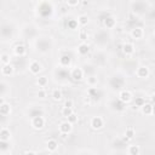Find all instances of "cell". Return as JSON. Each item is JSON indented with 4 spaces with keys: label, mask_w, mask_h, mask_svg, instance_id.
Returning a JSON list of instances; mask_svg holds the SVG:
<instances>
[{
    "label": "cell",
    "mask_w": 155,
    "mask_h": 155,
    "mask_svg": "<svg viewBox=\"0 0 155 155\" xmlns=\"http://www.w3.org/2000/svg\"><path fill=\"white\" fill-rule=\"evenodd\" d=\"M84 74H85L84 69H81V68H74V69L71 70V73H70V76H71L74 80L79 81V80H81V79L84 78Z\"/></svg>",
    "instance_id": "obj_6"
},
{
    "label": "cell",
    "mask_w": 155,
    "mask_h": 155,
    "mask_svg": "<svg viewBox=\"0 0 155 155\" xmlns=\"http://www.w3.org/2000/svg\"><path fill=\"white\" fill-rule=\"evenodd\" d=\"M4 103H5V98L0 96V105H1V104H4Z\"/></svg>",
    "instance_id": "obj_35"
},
{
    "label": "cell",
    "mask_w": 155,
    "mask_h": 155,
    "mask_svg": "<svg viewBox=\"0 0 155 155\" xmlns=\"http://www.w3.org/2000/svg\"><path fill=\"white\" fill-rule=\"evenodd\" d=\"M73 105H74V102H73L71 99H68V101H65V102H64V107H68V108H73Z\"/></svg>",
    "instance_id": "obj_33"
},
{
    "label": "cell",
    "mask_w": 155,
    "mask_h": 155,
    "mask_svg": "<svg viewBox=\"0 0 155 155\" xmlns=\"http://www.w3.org/2000/svg\"><path fill=\"white\" fill-rule=\"evenodd\" d=\"M67 119H68V121H69L70 124H74V122H76V121H78V115H76L75 113H71Z\"/></svg>",
    "instance_id": "obj_27"
},
{
    "label": "cell",
    "mask_w": 155,
    "mask_h": 155,
    "mask_svg": "<svg viewBox=\"0 0 155 155\" xmlns=\"http://www.w3.org/2000/svg\"><path fill=\"white\" fill-rule=\"evenodd\" d=\"M103 23H104V25H105L108 29L114 28V27H115V24H116L115 18H114V17H111V16H105V17L103 18Z\"/></svg>",
    "instance_id": "obj_9"
},
{
    "label": "cell",
    "mask_w": 155,
    "mask_h": 155,
    "mask_svg": "<svg viewBox=\"0 0 155 155\" xmlns=\"http://www.w3.org/2000/svg\"><path fill=\"white\" fill-rule=\"evenodd\" d=\"M90 125L93 130H101L104 126V120L101 116H93L90 121Z\"/></svg>",
    "instance_id": "obj_2"
},
{
    "label": "cell",
    "mask_w": 155,
    "mask_h": 155,
    "mask_svg": "<svg viewBox=\"0 0 155 155\" xmlns=\"http://www.w3.org/2000/svg\"><path fill=\"white\" fill-rule=\"evenodd\" d=\"M119 99H120L122 103L127 104L128 102H131L132 94H131V92H130L128 90H122V91H120V93H119Z\"/></svg>",
    "instance_id": "obj_4"
},
{
    "label": "cell",
    "mask_w": 155,
    "mask_h": 155,
    "mask_svg": "<svg viewBox=\"0 0 155 155\" xmlns=\"http://www.w3.org/2000/svg\"><path fill=\"white\" fill-rule=\"evenodd\" d=\"M127 153L130 155H138L140 153V149H139L138 145H130L128 149H127Z\"/></svg>",
    "instance_id": "obj_19"
},
{
    "label": "cell",
    "mask_w": 155,
    "mask_h": 155,
    "mask_svg": "<svg viewBox=\"0 0 155 155\" xmlns=\"http://www.w3.org/2000/svg\"><path fill=\"white\" fill-rule=\"evenodd\" d=\"M38 96L39 97H41V98H46V96H47V93H46V91L44 90V87L38 92Z\"/></svg>",
    "instance_id": "obj_32"
},
{
    "label": "cell",
    "mask_w": 155,
    "mask_h": 155,
    "mask_svg": "<svg viewBox=\"0 0 155 155\" xmlns=\"http://www.w3.org/2000/svg\"><path fill=\"white\" fill-rule=\"evenodd\" d=\"M125 137L126 139H132L134 137V128L133 127H127L125 131Z\"/></svg>",
    "instance_id": "obj_24"
},
{
    "label": "cell",
    "mask_w": 155,
    "mask_h": 155,
    "mask_svg": "<svg viewBox=\"0 0 155 155\" xmlns=\"http://www.w3.org/2000/svg\"><path fill=\"white\" fill-rule=\"evenodd\" d=\"M10 138H11V132H10V130L6 128V127L1 128V130H0V140H1V142H7V140H10Z\"/></svg>",
    "instance_id": "obj_12"
},
{
    "label": "cell",
    "mask_w": 155,
    "mask_h": 155,
    "mask_svg": "<svg viewBox=\"0 0 155 155\" xmlns=\"http://www.w3.org/2000/svg\"><path fill=\"white\" fill-rule=\"evenodd\" d=\"M29 70L31 74H39V71L41 70V64L38 62V61H33L30 64H29Z\"/></svg>",
    "instance_id": "obj_10"
},
{
    "label": "cell",
    "mask_w": 155,
    "mask_h": 155,
    "mask_svg": "<svg viewBox=\"0 0 155 155\" xmlns=\"http://www.w3.org/2000/svg\"><path fill=\"white\" fill-rule=\"evenodd\" d=\"M46 147H47L48 151L53 153V151H56V150H57V148H58V142H57L56 139L51 138V139H48V140L46 142Z\"/></svg>",
    "instance_id": "obj_14"
},
{
    "label": "cell",
    "mask_w": 155,
    "mask_h": 155,
    "mask_svg": "<svg viewBox=\"0 0 155 155\" xmlns=\"http://www.w3.org/2000/svg\"><path fill=\"white\" fill-rule=\"evenodd\" d=\"M78 21L76 19H69L68 21V28L69 29H76L78 28Z\"/></svg>",
    "instance_id": "obj_26"
},
{
    "label": "cell",
    "mask_w": 155,
    "mask_h": 155,
    "mask_svg": "<svg viewBox=\"0 0 155 155\" xmlns=\"http://www.w3.org/2000/svg\"><path fill=\"white\" fill-rule=\"evenodd\" d=\"M136 74L138 78L140 79H145L149 76V68L145 67V65H142V67H138L137 70H136Z\"/></svg>",
    "instance_id": "obj_5"
},
{
    "label": "cell",
    "mask_w": 155,
    "mask_h": 155,
    "mask_svg": "<svg viewBox=\"0 0 155 155\" xmlns=\"http://www.w3.org/2000/svg\"><path fill=\"white\" fill-rule=\"evenodd\" d=\"M47 82H48V80H47V78L46 76H40V78H38V80H36V84H38V86L39 87H45L46 85H47Z\"/></svg>",
    "instance_id": "obj_22"
},
{
    "label": "cell",
    "mask_w": 155,
    "mask_h": 155,
    "mask_svg": "<svg viewBox=\"0 0 155 155\" xmlns=\"http://www.w3.org/2000/svg\"><path fill=\"white\" fill-rule=\"evenodd\" d=\"M76 21H78V24H79V25L85 27V25L88 23V16H86V15H80Z\"/></svg>",
    "instance_id": "obj_18"
},
{
    "label": "cell",
    "mask_w": 155,
    "mask_h": 155,
    "mask_svg": "<svg viewBox=\"0 0 155 155\" xmlns=\"http://www.w3.org/2000/svg\"><path fill=\"white\" fill-rule=\"evenodd\" d=\"M10 113H11V105H10V104H7V103L5 102L4 104L0 105V115L6 116V115H8Z\"/></svg>",
    "instance_id": "obj_17"
},
{
    "label": "cell",
    "mask_w": 155,
    "mask_h": 155,
    "mask_svg": "<svg viewBox=\"0 0 155 155\" xmlns=\"http://www.w3.org/2000/svg\"><path fill=\"white\" fill-rule=\"evenodd\" d=\"M71 125H73V124H70L68 120L61 122V124H59V132H61L62 134H68V133H70L71 130H73V126H71Z\"/></svg>",
    "instance_id": "obj_3"
},
{
    "label": "cell",
    "mask_w": 155,
    "mask_h": 155,
    "mask_svg": "<svg viewBox=\"0 0 155 155\" xmlns=\"http://www.w3.org/2000/svg\"><path fill=\"white\" fill-rule=\"evenodd\" d=\"M88 52H90V46L82 41V42L78 46V53H79L80 56H85V54H87Z\"/></svg>",
    "instance_id": "obj_13"
},
{
    "label": "cell",
    "mask_w": 155,
    "mask_h": 155,
    "mask_svg": "<svg viewBox=\"0 0 155 155\" xmlns=\"http://www.w3.org/2000/svg\"><path fill=\"white\" fill-rule=\"evenodd\" d=\"M97 84H98V79H97L96 76L90 75V76L87 78V85H88L90 87H92V86H97Z\"/></svg>",
    "instance_id": "obj_23"
},
{
    "label": "cell",
    "mask_w": 155,
    "mask_h": 155,
    "mask_svg": "<svg viewBox=\"0 0 155 155\" xmlns=\"http://www.w3.org/2000/svg\"><path fill=\"white\" fill-rule=\"evenodd\" d=\"M144 103H145V99H144V98H142V97H139V98H137V99H136V105H137V107H139V108H140Z\"/></svg>",
    "instance_id": "obj_30"
},
{
    "label": "cell",
    "mask_w": 155,
    "mask_h": 155,
    "mask_svg": "<svg viewBox=\"0 0 155 155\" xmlns=\"http://www.w3.org/2000/svg\"><path fill=\"white\" fill-rule=\"evenodd\" d=\"M122 52L126 54V56H130L134 52V46L131 44V42H126L122 45Z\"/></svg>",
    "instance_id": "obj_15"
},
{
    "label": "cell",
    "mask_w": 155,
    "mask_h": 155,
    "mask_svg": "<svg viewBox=\"0 0 155 155\" xmlns=\"http://www.w3.org/2000/svg\"><path fill=\"white\" fill-rule=\"evenodd\" d=\"M59 64L62 67H68L70 64V57L69 56H62L59 58Z\"/></svg>",
    "instance_id": "obj_21"
},
{
    "label": "cell",
    "mask_w": 155,
    "mask_h": 155,
    "mask_svg": "<svg viewBox=\"0 0 155 155\" xmlns=\"http://www.w3.org/2000/svg\"><path fill=\"white\" fill-rule=\"evenodd\" d=\"M52 98L54 99V101H61L62 99V97H63V94H62V91L61 90H58V88H54L53 91H52Z\"/></svg>",
    "instance_id": "obj_20"
},
{
    "label": "cell",
    "mask_w": 155,
    "mask_h": 155,
    "mask_svg": "<svg viewBox=\"0 0 155 155\" xmlns=\"http://www.w3.org/2000/svg\"><path fill=\"white\" fill-rule=\"evenodd\" d=\"M36 151H34V150H25L24 151V154H35Z\"/></svg>",
    "instance_id": "obj_34"
},
{
    "label": "cell",
    "mask_w": 155,
    "mask_h": 155,
    "mask_svg": "<svg viewBox=\"0 0 155 155\" xmlns=\"http://www.w3.org/2000/svg\"><path fill=\"white\" fill-rule=\"evenodd\" d=\"M79 36H80V39H81L82 41H85V40L87 39V33H86L85 30H81L80 34H79Z\"/></svg>",
    "instance_id": "obj_31"
},
{
    "label": "cell",
    "mask_w": 155,
    "mask_h": 155,
    "mask_svg": "<svg viewBox=\"0 0 155 155\" xmlns=\"http://www.w3.org/2000/svg\"><path fill=\"white\" fill-rule=\"evenodd\" d=\"M140 109H142V113L143 114H145V115H153V111H154V107H153V102H150V103H144L142 107H140Z\"/></svg>",
    "instance_id": "obj_7"
},
{
    "label": "cell",
    "mask_w": 155,
    "mask_h": 155,
    "mask_svg": "<svg viewBox=\"0 0 155 155\" xmlns=\"http://www.w3.org/2000/svg\"><path fill=\"white\" fill-rule=\"evenodd\" d=\"M71 113H74V110H73V108H68V107H63V109H62V115L64 116V117H68Z\"/></svg>",
    "instance_id": "obj_25"
},
{
    "label": "cell",
    "mask_w": 155,
    "mask_h": 155,
    "mask_svg": "<svg viewBox=\"0 0 155 155\" xmlns=\"http://www.w3.org/2000/svg\"><path fill=\"white\" fill-rule=\"evenodd\" d=\"M0 59H1V62H2L4 64H7V63H10V56H8V54H6V53L1 54Z\"/></svg>",
    "instance_id": "obj_28"
},
{
    "label": "cell",
    "mask_w": 155,
    "mask_h": 155,
    "mask_svg": "<svg viewBox=\"0 0 155 155\" xmlns=\"http://www.w3.org/2000/svg\"><path fill=\"white\" fill-rule=\"evenodd\" d=\"M13 70H15V68H13V65H12L11 63L4 64L2 68H1V73H2V75H5V76H10V75H12Z\"/></svg>",
    "instance_id": "obj_11"
},
{
    "label": "cell",
    "mask_w": 155,
    "mask_h": 155,
    "mask_svg": "<svg viewBox=\"0 0 155 155\" xmlns=\"http://www.w3.org/2000/svg\"><path fill=\"white\" fill-rule=\"evenodd\" d=\"M13 51H15V54H16V56H19V57H23V56L25 54V47H24L22 44L16 45L15 48H13Z\"/></svg>",
    "instance_id": "obj_16"
},
{
    "label": "cell",
    "mask_w": 155,
    "mask_h": 155,
    "mask_svg": "<svg viewBox=\"0 0 155 155\" xmlns=\"http://www.w3.org/2000/svg\"><path fill=\"white\" fill-rule=\"evenodd\" d=\"M143 35H144V31H143V29L139 28V27H136V28H133V29L131 30V36H132L133 39H136V40L142 39Z\"/></svg>",
    "instance_id": "obj_8"
},
{
    "label": "cell",
    "mask_w": 155,
    "mask_h": 155,
    "mask_svg": "<svg viewBox=\"0 0 155 155\" xmlns=\"http://www.w3.org/2000/svg\"><path fill=\"white\" fill-rule=\"evenodd\" d=\"M31 127L35 128V130H41L44 126H45V117L42 115H36V116H33L31 117Z\"/></svg>",
    "instance_id": "obj_1"
},
{
    "label": "cell",
    "mask_w": 155,
    "mask_h": 155,
    "mask_svg": "<svg viewBox=\"0 0 155 155\" xmlns=\"http://www.w3.org/2000/svg\"><path fill=\"white\" fill-rule=\"evenodd\" d=\"M79 2H80V0H67V5H68V6H71V7L78 6Z\"/></svg>",
    "instance_id": "obj_29"
}]
</instances>
